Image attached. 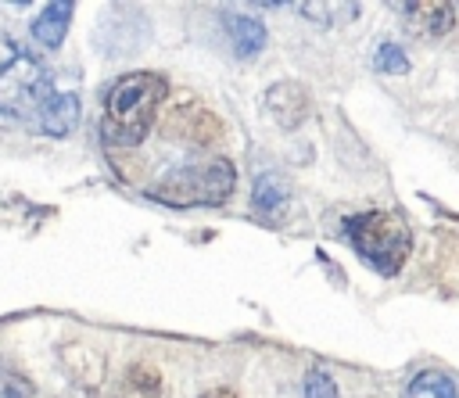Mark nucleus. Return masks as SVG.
Here are the masks:
<instances>
[{
  "instance_id": "6ab92c4d",
  "label": "nucleus",
  "mask_w": 459,
  "mask_h": 398,
  "mask_svg": "<svg viewBox=\"0 0 459 398\" xmlns=\"http://www.w3.org/2000/svg\"><path fill=\"white\" fill-rule=\"evenodd\" d=\"M197 398H240L233 387H208V391H201Z\"/></svg>"
},
{
  "instance_id": "f3484780",
  "label": "nucleus",
  "mask_w": 459,
  "mask_h": 398,
  "mask_svg": "<svg viewBox=\"0 0 459 398\" xmlns=\"http://www.w3.org/2000/svg\"><path fill=\"white\" fill-rule=\"evenodd\" d=\"M29 57H32V54H29V50H25L11 32H4V29H0V79L14 75Z\"/></svg>"
},
{
  "instance_id": "7ed1b4c3",
  "label": "nucleus",
  "mask_w": 459,
  "mask_h": 398,
  "mask_svg": "<svg viewBox=\"0 0 459 398\" xmlns=\"http://www.w3.org/2000/svg\"><path fill=\"white\" fill-rule=\"evenodd\" d=\"M237 190V165L222 154L169 169L147 194L169 208H219Z\"/></svg>"
},
{
  "instance_id": "dca6fc26",
  "label": "nucleus",
  "mask_w": 459,
  "mask_h": 398,
  "mask_svg": "<svg viewBox=\"0 0 459 398\" xmlns=\"http://www.w3.org/2000/svg\"><path fill=\"white\" fill-rule=\"evenodd\" d=\"M0 398H36V384L29 380V373L7 359H0Z\"/></svg>"
},
{
  "instance_id": "f03ea898",
  "label": "nucleus",
  "mask_w": 459,
  "mask_h": 398,
  "mask_svg": "<svg viewBox=\"0 0 459 398\" xmlns=\"http://www.w3.org/2000/svg\"><path fill=\"white\" fill-rule=\"evenodd\" d=\"M344 240L377 276H398L412 255V229L398 212L369 208L344 219Z\"/></svg>"
},
{
  "instance_id": "0eeeda50",
  "label": "nucleus",
  "mask_w": 459,
  "mask_h": 398,
  "mask_svg": "<svg viewBox=\"0 0 459 398\" xmlns=\"http://www.w3.org/2000/svg\"><path fill=\"white\" fill-rule=\"evenodd\" d=\"M402 14V25L420 39H441L455 29V7L441 0H416V4H394Z\"/></svg>"
},
{
  "instance_id": "39448f33",
  "label": "nucleus",
  "mask_w": 459,
  "mask_h": 398,
  "mask_svg": "<svg viewBox=\"0 0 459 398\" xmlns=\"http://www.w3.org/2000/svg\"><path fill=\"white\" fill-rule=\"evenodd\" d=\"M79 90L68 86V82H57L54 72L32 90L25 111H22V125H29L36 136H50V140H61L68 136L75 125H79Z\"/></svg>"
},
{
  "instance_id": "20e7f679",
  "label": "nucleus",
  "mask_w": 459,
  "mask_h": 398,
  "mask_svg": "<svg viewBox=\"0 0 459 398\" xmlns=\"http://www.w3.org/2000/svg\"><path fill=\"white\" fill-rule=\"evenodd\" d=\"M158 133L165 140L197 147V151H212L226 140V122L190 90H176L169 93L161 115H158Z\"/></svg>"
},
{
  "instance_id": "ddd939ff",
  "label": "nucleus",
  "mask_w": 459,
  "mask_h": 398,
  "mask_svg": "<svg viewBox=\"0 0 459 398\" xmlns=\"http://www.w3.org/2000/svg\"><path fill=\"white\" fill-rule=\"evenodd\" d=\"M294 11H298V14H305V18H308V22H316V25H337V22H341L337 14H344V18L362 14V7H355V4H316V0L294 4Z\"/></svg>"
},
{
  "instance_id": "2eb2a0df",
  "label": "nucleus",
  "mask_w": 459,
  "mask_h": 398,
  "mask_svg": "<svg viewBox=\"0 0 459 398\" xmlns=\"http://www.w3.org/2000/svg\"><path fill=\"white\" fill-rule=\"evenodd\" d=\"M126 387L140 398H158L161 394V373L151 362H133L126 369Z\"/></svg>"
},
{
  "instance_id": "9b49d317",
  "label": "nucleus",
  "mask_w": 459,
  "mask_h": 398,
  "mask_svg": "<svg viewBox=\"0 0 459 398\" xmlns=\"http://www.w3.org/2000/svg\"><path fill=\"white\" fill-rule=\"evenodd\" d=\"M290 197H294V186H290V179H287L283 172H276V169L258 172L255 183H251V212L262 215V219H280V215L287 212Z\"/></svg>"
},
{
  "instance_id": "9d476101",
  "label": "nucleus",
  "mask_w": 459,
  "mask_h": 398,
  "mask_svg": "<svg viewBox=\"0 0 459 398\" xmlns=\"http://www.w3.org/2000/svg\"><path fill=\"white\" fill-rule=\"evenodd\" d=\"M72 14H75V4L72 0H50V4H43L32 14V22H29L32 43L43 47V50H57L65 43L68 29H72Z\"/></svg>"
},
{
  "instance_id": "4468645a",
  "label": "nucleus",
  "mask_w": 459,
  "mask_h": 398,
  "mask_svg": "<svg viewBox=\"0 0 459 398\" xmlns=\"http://www.w3.org/2000/svg\"><path fill=\"white\" fill-rule=\"evenodd\" d=\"M373 72H380V75H409V54L398 43L380 39L373 47Z\"/></svg>"
},
{
  "instance_id": "6e6552de",
  "label": "nucleus",
  "mask_w": 459,
  "mask_h": 398,
  "mask_svg": "<svg viewBox=\"0 0 459 398\" xmlns=\"http://www.w3.org/2000/svg\"><path fill=\"white\" fill-rule=\"evenodd\" d=\"M57 359L68 373V380L82 391H97L104 384V355L90 344V341H61L57 344Z\"/></svg>"
},
{
  "instance_id": "1a4fd4ad",
  "label": "nucleus",
  "mask_w": 459,
  "mask_h": 398,
  "mask_svg": "<svg viewBox=\"0 0 459 398\" xmlns=\"http://www.w3.org/2000/svg\"><path fill=\"white\" fill-rule=\"evenodd\" d=\"M219 25H222L226 43L233 47V54L244 57V61L258 57L265 50V43H269L265 22L255 18V14H247V11H219Z\"/></svg>"
},
{
  "instance_id": "f8f14e48",
  "label": "nucleus",
  "mask_w": 459,
  "mask_h": 398,
  "mask_svg": "<svg viewBox=\"0 0 459 398\" xmlns=\"http://www.w3.org/2000/svg\"><path fill=\"white\" fill-rule=\"evenodd\" d=\"M402 398H459V387H455V380H452L448 373H441V369H423V373H416V376L405 384Z\"/></svg>"
},
{
  "instance_id": "a211bd4d",
  "label": "nucleus",
  "mask_w": 459,
  "mask_h": 398,
  "mask_svg": "<svg viewBox=\"0 0 459 398\" xmlns=\"http://www.w3.org/2000/svg\"><path fill=\"white\" fill-rule=\"evenodd\" d=\"M301 398H337V380L330 376V369L323 366H312L305 373V384H301Z\"/></svg>"
},
{
  "instance_id": "f257e3e1",
  "label": "nucleus",
  "mask_w": 459,
  "mask_h": 398,
  "mask_svg": "<svg viewBox=\"0 0 459 398\" xmlns=\"http://www.w3.org/2000/svg\"><path fill=\"white\" fill-rule=\"evenodd\" d=\"M165 100H169V79L161 72L140 68V72L118 75L104 93V108H100V122H97L100 140L108 147L143 143V136L158 122Z\"/></svg>"
},
{
  "instance_id": "423d86ee",
  "label": "nucleus",
  "mask_w": 459,
  "mask_h": 398,
  "mask_svg": "<svg viewBox=\"0 0 459 398\" xmlns=\"http://www.w3.org/2000/svg\"><path fill=\"white\" fill-rule=\"evenodd\" d=\"M262 104H265V115L283 129V133H294L308 122L312 115V90L298 79H280L273 82L265 93H262Z\"/></svg>"
}]
</instances>
